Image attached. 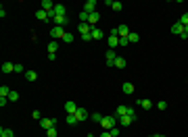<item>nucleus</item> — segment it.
Wrapping results in <instances>:
<instances>
[{"mask_svg":"<svg viewBox=\"0 0 188 137\" xmlns=\"http://www.w3.org/2000/svg\"><path fill=\"white\" fill-rule=\"evenodd\" d=\"M128 44H130V40H128V38H119V46H121V48H123V46H128Z\"/></svg>","mask_w":188,"mask_h":137,"instance_id":"e433bc0d","label":"nucleus"},{"mask_svg":"<svg viewBox=\"0 0 188 137\" xmlns=\"http://www.w3.org/2000/svg\"><path fill=\"white\" fill-rule=\"evenodd\" d=\"M17 100H19V94L11 89V94H8V102H17Z\"/></svg>","mask_w":188,"mask_h":137,"instance_id":"c756f323","label":"nucleus"},{"mask_svg":"<svg viewBox=\"0 0 188 137\" xmlns=\"http://www.w3.org/2000/svg\"><path fill=\"white\" fill-rule=\"evenodd\" d=\"M77 31H80L82 35H90L92 33V25H88V23H80V25H77Z\"/></svg>","mask_w":188,"mask_h":137,"instance_id":"39448f33","label":"nucleus"},{"mask_svg":"<svg viewBox=\"0 0 188 137\" xmlns=\"http://www.w3.org/2000/svg\"><path fill=\"white\" fill-rule=\"evenodd\" d=\"M138 104L144 110H151V108H153V102H151V100H138Z\"/></svg>","mask_w":188,"mask_h":137,"instance_id":"b1692460","label":"nucleus"},{"mask_svg":"<svg viewBox=\"0 0 188 137\" xmlns=\"http://www.w3.org/2000/svg\"><path fill=\"white\" fill-rule=\"evenodd\" d=\"M31 117H34L36 121H40V118H42V117H40V112H38V110H34V112H31Z\"/></svg>","mask_w":188,"mask_h":137,"instance_id":"a19ab883","label":"nucleus"},{"mask_svg":"<svg viewBox=\"0 0 188 137\" xmlns=\"http://www.w3.org/2000/svg\"><path fill=\"white\" fill-rule=\"evenodd\" d=\"M121 7H123L121 2H113V4H111V8H113V11H121Z\"/></svg>","mask_w":188,"mask_h":137,"instance_id":"4c0bfd02","label":"nucleus"},{"mask_svg":"<svg viewBox=\"0 0 188 137\" xmlns=\"http://www.w3.org/2000/svg\"><path fill=\"white\" fill-rule=\"evenodd\" d=\"M0 137H15V133L11 129H7V127H2L0 129Z\"/></svg>","mask_w":188,"mask_h":137,"instance_id":"a878e982","label":"nucleus"},{"mask_svg":"<svg viewBox=\"0 0 188 137\" xmlns=\"http://www.w3.org/2000/svg\"><path fill=\"white\" fill-rule=\"evenodd\" d=\"M75 117H77V121H86V118H88V110L80 106V108H77V112H75Z\"/></svg>","mask_w":188,"mask_h":137,"instance_id":"2eb2a0df","label":"nucleus"},{"mask_svg":"<svg viewBox=\"0 0 188 137\" xmlns=\"http://www.w3.org/2000/svg\"><path fill=\"white\" fill-rule=\"evenodd\" d=\"M100 137H113V135H111V131H103V133H100Z\"/></svg>","mask_w":188,"mask_h":137,"instance_id":"79ce46f5","label":"nucleus"},{"mask_svg":"<svg viewBox=\"0 0 188 137\" xmlns=\"http://www.w3.org/2000/svg\"><path fill=\"white\" fill-rule=\"evenodd\" d=\"M25 79H27V81H36V79H38V73H36V71H25Z\"/></svg>","mask_w":188,"mask_h":137,"instance_id":"5701e85b","label":"nucleus"},{"mask_svg":"<svg viewBox=\"0 0 188 137\" xmlns=\"http://www.w3.org/2000/svg\"><path fill=\"white\" fill-rule=\"evenodd\" d=\"M77 108H80V106H77L75 102H71V100H69L67 104H65V110H67V114H75V112H77Z\"/></svg>","mask_w":188,"mask_h":137,"instance_id":"9b49d317","label":"nucleus"},{"mask_svg":"<svg viewBox=\"0 0 188 137\" xmlns=\"http://www.w3.org/2000/svg\"><path fill=\"white\" fill-rule=\"evenodd\" d=\"M103 31H100V29L98 27H92V40H103Z\"/></svg>","mask_w":188,"mask_h":137,"instance_id":"a211bd4d","label":"nucleus"},{"mask_svg":"<svg viewBox=\"0 0 188 137\" xmlns=\"http://www.w3.org/2000/svg\"><path fill=\"white\" fill-rule=\"evenodd\" d=\"M2 73H15V64L13 62H4L2 64Z\"/></svg>","mask_w":188,"mask_h":137,"instance_id":"f3484780","label":"nucleus"},{"mask_svg":"<svg viewBox=\"0 0 188 137\" xmlns=\"http://www.w3.org/2000/svg\"><path fill=\"white\" fill-rule=\"evenodd\" d=\"M46 135L48 137H56L59 133H56V127H50V129H46Z\"/></svg>","mask_w":188,"mask_h":137,"instance_id":"7c9ffc66","label":"nucleus"},{"mask_svg":"<svg viewBox=\"0 0 188 137\" xmlns=\"http://www.w3.org/2000/svg\"><path fill=\"white\" fill-rule=\"evenodd\" d=\"M65 121H67V125H69V127H73V125H77V123H80L75 114H67V118H65Z\"/></svg>","mask_w":188,"mask_h":137,"instance_id":"4be33fe9","label":"nucleus"},{"mask_svg":"<svg viewBox=\"0 0 188 137\" xmlns=\"http://www.w3.org/2000/svg\"><path fill=\"white\" fill-rule=\"evenodd\" d=\"M157 108H159V110H165V108H167V102H165V100H161V102H157Z\"/></svg>","mask_w":188,"mask_h":137,"instance_id":"f704fd0d","label":"nucleus"},{"mask_svg":"<svg viewBox=\"0 0 188 137\" xmlns=\"http://www.w3.org/2000/svg\"><path fill=\"white\" fill-rule=\"evenodd\" d=\"M128 40H130V44H136V42H138V40H140V35H138V33H136V31H132V33L128 35Z\"/></svg>","mask_w":188,"mask_h":137,"instance_id":"cd10ccee","label":"nucleus"},{"mask_svg":"<svg viewBox=\"0 0 188 137\" xmlns=\"http://www.w3.org/2000/svg\"><path fill=\"white\" fill-rule=\"evenodd\" d=\"M80 21H82V23H88V13H86V11L80 13Z\"/></svg>","mask_w":188,"mask_h":137,"instance_id":"473e14b6","label":"nucleus"},{"mask_svg":"<svg viewBox=\"0 0 188 137\" xmlns=\"http://www.w3.org/2000/svg\"><path fill=\"white\" fill-rule=\"evenodd\" d=\"M88 137H92V135H88Z\"/></svg>","mask_w":188,"mask_h":137,"instance_id":"a18cd8bd","label":"nucleus"},{"mask_svg":"<svg viewBox=\"0 0 188 137\" xmlns=\"http://www.w3.org/2000/svg\"><path fill=\"white\" fill-rule=\"evenodd\" d=\"M40 127L42 129H50V127H55V121L52 118H40Z\"/></svg>","mask_w":188,"mask_h":137,"instance_id":"4468645a","label":"nucleus"},{"mask_svg":"<svg viewBox=\"0 0 188 137\" xmlns=\"http://www.w3.org/2000/svg\"><path fill=\"white\" fill-rule=\"evenodd\" d=\"M98 19H100V15H98V13H90V15H88V25H92V27H96Z\"/></svg>","mask_w":188,"mask_h":137,"instance_id":"ddd939ff","label":"nucleus"},{"mask_svg":"<svg viewBox=\"0 0 188 137\" xmlns=\"http://www.w3.org/2000/svg\"><path fill=\"white\" fill-rule=\"evenodd\" d=\"M92 121L100 125V121H103V114H98V112H94V114H92Z\"/></svg>","mask_w":188,"mask_h":137,"instance_id":"2f4dec72","label":"nucleus"},{"mask_svg":"<svg viewBox=\"0 0 188 137\" xmlns=\"http://www.w3.org/2000/svg\"><path fill=\"white\" fill-rule=\"evenodd\" d=\"M8 94H11V89H8L7 85H2V87H0V98H8Z\"/></svg>","mask_w":188,"mask_h":137,"instance_id":"c85d7f7f","label":"nucleus"},{"mask_svg":"<svg viewBox=\"0 0 188 137\" xmlns=\"http://www.w3.org/2000/svg\"><path fill=\"white\" fill-rule=\"evenodd\" d=\"M111 135L113 137H119V129H117V127H113V129H111Z\"/></svg>","mask_w":188,"mask_h":137,"instance_id":"ea45409f","label":"nucleus"},{"mask_svg":"<svg viewBox=\"0 0 188 137\" xmlns=\"http://www.w3.org/2000/svg\"><path fill=\"white\" fill-rule=\"evenodd\" d=\"M171 33H176V35H184V25H182L180 21H178V23H174V25H171Z\"/></svg>","mask_w":188,"mask_h":137,"instance_id":"9d476101","label":"nucleus"},{"mask_svg":"<svg viewBox=\"0 0 188 137\" xmlns=\"http://www.w3.org/2000/svg\"><path fill=\"white\" fill-rule=\"evenodd\" d=\"M65 13H67L65 4H55V15H65Z\"/></svg>","mask_w":188,"mask_h":137,"instance_id":"bb28decb","label":"nucleus"},{"mask_svg":"<svg viewBox=\"0 0 188 137\" xmlns=\"http://www.w3.org/2000/svg\"><path fill=\"white\" fill-rule=\"evenodd\" d=\"M130 33H132V31H130V27H128V25H123V23L117 27V35H119V38H128Z\"/></svg>","mask_w":188,"mask_h":137,"instance_id":"1a4fd4ad","label":"nucleus"},{"mask_svg":"<svg viewBox=\"0 0 188 137\" xmlns=\"http://www.w3.org/2000/svg\"><path fill=\"white\" fill-rule=\"evenodd\" d=\"M155 137H165V135H155Z\"/></svg>","mask_w":188,"mask_h":137,"instance_id":"37998d69","label":"nucleus"},{"mask_svg":"<svg viewBox=\"0 0 188 137\" xmlns=\"http://www.w3.org/2000/svg\"><path fill=\"white\" fill-rule=\"evenodd\" d=\"M84 11L90 15V13H96V0H88L86 4H84Z\"/></svg>","mask_w":188,"mask_h":137,"instance_id":"6e6552de","label":"nucleus"},{"mask_svg":"<svg viewBox=\"0 0 188 137\" xmlns=\"http://www.w3.org/2000/svg\"><path fill=\"white\" fill-rule=\"evenodd\" d=\"M180 23H182V25H188V13H184L180 17Z\"/></svg>","mask_w":188,"mask_h":137,"instance_id":"c9c22d12","label":"nucleus"},{"mask_svg":"<svg viewBox=\"0 0 188 137\" xmlns=\"http://www.w3.org/2000/svg\"><path fill=\"white\" fill-rule=\"evenodd\" d=\"M104 54H107V64H109V67H113V64H115V58H117V54H115V50H107V52H104Z\"/></svg>","mask_w":188,"mask_h":137,"instance_id":"0eeeda50","label":"nucleus"},{"mask_svg":"<svg viewBox=\"0 0 188 137\" xmlns=\"http://www.w3.org/2000/svg\"><path fill=\"white\" fill-rule=\"evenodd\" d=\"M65 33H67V31H65L63 27H56V25L50 29V35H52V38H61V40H63V38H65Z\"/></svg>","mask_w":188,"mask_h":137,"instance_id":"423d86ee","label":"nucleus"},{"mask_svg":"<svg viewBox=\"0 0 188 137\" xmlns=\"http://www.w3.org/2000/svg\"><path fill=\"white\" fill-rule=\"evenodd\" d=\"M128 112H130V106H117V110H115V117H125V114H128Z\"/></svg>","mask_w":188,"mask_h":137,"instance_id":"dca6fc26","label":"nucleus"},{"mask_svg":"<svg viewBox=\"0 0 188 137\" xmlns=\"http://www.w3.org/2000/svg\"><path fill=\"white\" fill-rule=\"evenodd\" d=\"M42 11H46V13L55 11V2L52 0H42Z\"/></svg>","mask_w":188,"mask_h":137,"instance_id":"f8f14e48","label":"nucleus"},{"mask_svg":"<svg viewBox=\"0 0 188 137\" xmlns=\"http://www.w3.org/2000/svg\"><path fill=\"white\" fill-rule=\"evenodd\" d=\"M63 42H65V44H71V42H73V33H65Z\"/></svg>","mask_w":188,"mask_h":137,"instance_id":"72a5a7b5","label":"nucleus"},{"mask_svg":"<svg viewBox=\"0 0 188 137\" xmlns=\"http://www.w3.org/2000/svg\"><path fill=\"white\" fill-rule=\"evenodd\" d=\"M119 118L117 117H103V121H100V127H103V131H111L115 125H117Z\"/></svg>","mask_w":188,"mask_h":137,"instance_id":"f257e3e1","label":"nucleus"},{"mask_svg":"<svg viewBox=\"0 0 188 137\" xmlns=\"http://www.w3.org/2000/svg\"><path fill=\"white\" fill-rule=\"evenodd\" d=\"M25 68H23V64H15V73H23Z\"/></svg>","mask_w":188,"mask_h":137,"instance_id":"58836bf2","label":"nucleus"},{"mask_svg":"<svg viewBox=\"0 0 188 137\" xmlns=\"http://www.w3.org/2000/svg\"><path fill=\"white\" fill-rule=\"evenodd\" d=\"M125 64H128V62H125V58L117 56V58H115V64H113V67H117V68H125Z\"/></svg>","mask_w":188,"mask_h":137,"instance_id":"412c9836","label":"nucleus"},{"mask_svg":"<svg viewBox=\"0 0 188 137\" xmlns=\"http://www.w3.org/2000/svg\"><path fill=\"white\" fill-rule=\"evenodd\" d=\"M151 137H155V135H151Z\"/></svg>","mask_w":188,"mask_h":137,"instance_id":"c03bdc74","label":"nucleus"},{"mask_svg":"<svg viewBox=\"0 0 188 137\" xmlns=\"http://www.w3.org/2000/svg\"><path fill=\"white\" fill-rule=\"evenodd\" d=\"M56 50H59V44L52 40V42L48 44V54H56Z\"/></svg>","mask_w":188,"mask_h":137,"instance_id":"393cba45","label":"nucleus"},{"mask_svg":"<svg viewBox=\"0 0 188 137\" xmlns=\"http://www.w3.org/2000/svg\"><path fill=\"white\" fill-rule=\"evenodd\" d=\"M132 121H136V117H132V114H125V117H119L117 123L121 125V127H130V125H132Z\"/></svg>","mask_w":188,"mask_h":137,"instance_id":"7ed1b4c3","label":"nucleus"},{"mask_svg":"<svg viewBox=\"0 0 188 137\" xmlns=\"http://www.w3.org/2000/svg\"><path fill=\"white\" fill-rule=\"evenodd\" d=\"M107 44H109V48L115 50L119 46V35H117V27L111 29V33H109V38H107Z\"/></svg>","mask_w":188,"mask_h":137,"instance_id":"f03ea898","label":"nucleus"},{"mask_svg":"<svg viewBox=\"0 0 188 137\" xmlns=\"http://www.w3.org/2000/svg\"><path fill=\"white\" fill-rule=\"evenodd\" d=\"M69 19H67V15H55V25L56 27H63V25H67Z\"/></svg>","mask_w":188,"mask_h":137,"instance_id":"20e7f679","label":"nucleus"},{"mask_svg":"<svg viewBox=\"0 0 188 137\" xmlns=\"http://www.w3.org/2000/svg\"><path fill=\"white\" fill-rule=\"evenodd\" d=\"M36 17H38L40 21H46V19H50V17H48V13H46V11H42V8H38V11H36Z\"/></svg>","mask_w":188,"mask_h":137,"instance_id":"6ab92c4d","label":"nucleus"},{"mask_svg":"<svg viewBox=\"0 0 188 137\" xmlns=\"http://www.w3.org/2000/svg\"><path fill=\"white\" fill-rule=\"evenodd\" d=\"M121 91H123V94H132V91H134V85L130 81H125L123 85H121Z\"/></svg>","mask_w":188,"mask_h":137,"instance_id":"aec40b11","label":"nucleus"}]
</instances>
